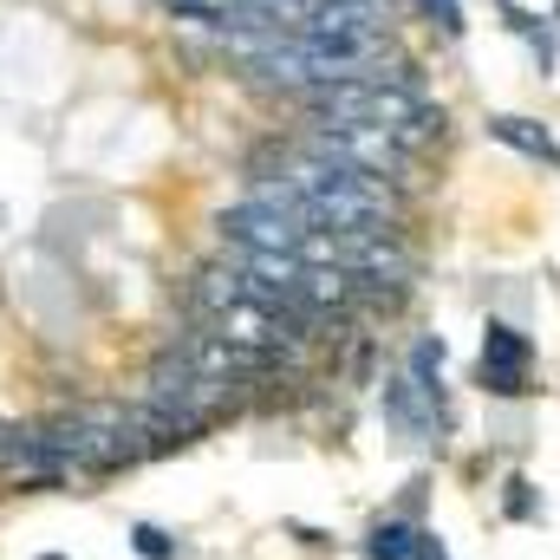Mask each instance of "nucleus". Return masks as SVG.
Instances as JSON below:
<instances>
[{
	"label": "nucleus",
	"mask_w": 560,
	"mask_h": 560,
	"mask_svg": "<svg viewBox=\"0 0 560 560\" xmlns=\"http://www.w3.org/2000/svg\"><path fill=\"white\" fill-rule=\"evenodd\" d=\"M502 515H509V522H541V495H535V482H528V476H509Z\"/></svg>",
	"instance_id": "1a4fd4ad"
},
{
	"label": "nucleus",
	"mask_w": 560,
	"mask_h": 560,
	"mask_svg": "<svg viewBox=\"0 0 560 560\" xmlns=\"http://www.w3.org/2000/svg\"><path fill=\"white\" fill-rule=\"evenodd\" d=\"M39 560H66V555H39Z\"/></svg>",
	"instance_id": "f8f14e48"
},
{
	"label": "nucleus",
	"mask_w": 560,
	"mask_h": 560,
	"mask_svg": "<svg viewBox=\"0 0 560 560\" xmlns=\"http://www.w3.org/2000/svg\"><path fill=\"white\" fill-rule=\"evenodd\" d=\"M411 7H418V13L430 20V26H436V33H443V39H463V26H469L456 0H411Z\"/></svg>",
	"instance_id": "9d476101"
},
{
	"label": "nucleus",
	"mask_w": 560,
	"mask_h": 560,
	"mask_svg": "<svg viewBox=\"0 0 560 560\" xmlns=\"http://www.w3.org/2000/svg\"><path fill=\"white\" fill-rule=\"evenodd\" d=\"M443 359H450V346H443L436 332H418V346H411V365H405L423 392L436 398V405H443Z\"/></svg>",
	"instance_id": "0eeeda50"
},
{
	"label": "nucleus",
	"mask_w": 560,
	"mask_h": 560,
	"mask_svg": "<svg viewBox=\"0 0 560 560\" xmlns=\"http://www.w3.org/2000/svg\"><path fill=\"white\" fill-rule=\"evenodd\" d=\"M131 555H138V560H189L196 548H189L183 535L156 528V522H138V528H131Z\"/></svg>",
	"instance_id": "6e6552de"
},
{
	"label": "nucleus",
	"mask_w": 560,
	"mask_h": 560,
	"mask_svg": "<svg viewBox=\"0 0 560 560\" xmlns=\"http://www.w3.org/2000/svg\"><path fill=\"white\" fill-rule=\"evenodd\" d=\"M411 560H450V555H443V541H436L430 528H418V555H411Z\"/></svg>",
	"instance_id": "9b49d317"
},
{
	"label": "nucleus",
	"mask_w": 560,
	"mask_h": 560,
	"mask_svg": "<svg viewBox=\"0 0 560 560\" xmlns=\"http://www.w3.org/2000/svg\"><path fill=\"white\" fill-rule=\"evenodd\" d=\"M495 7H502V20H509V26L535 46L541 79H548V72H555V26H560V20H541V13H528V7H515V0H495Z\"/></svg>",
	"instance_id": "423d86ee"
},
{
	"label": "nucleus",
	"mask_w": 560,
	"mask_h": 560,
	"mask_svg": "<svg viewBox=\"0 0 560 560\" xmlns=\"http://www.w3.org/2000/svg\"><path fill=\"white\" fill-rule=\"evenodd\" d=\"M476 385L489 398H528L535 392V339L509 319H489L482 326V365H476Z\"/></svg>",
	"instance_id": "f257e3e1"
},
{
	"label": "nucleus",
	"mask_w": 560,
	"mask_h": 560,
	"mask_svg": "<svg viewBox=\"0 0 560 560\" xmlns=\"http://www.w3.org/2000/svg\"><path fill=\"white\" fill-rule=\"evenodd\" d=\"M489 138L509 143V150H515V156H528V163L560 170V143H555V131H548L541 118H515V112H502V118H489Z\"/></svg>",
	"instance_id": "20e7f679"
},
{
	"label": "nucleus",
	"mask_w": 560,
	"mask_h": 560,
	"mask_svg": "<svg viewBox=\"0 0 560 560\" xmlns=\"http://www.w3.org/2000/svg\"><path fill=\"white\" fill-rule=\"evenodd\" d=\"M215 229H222V242H242V248H280V255H300V242L313 235V229H300L287 209H268V202H229L222 215H215Z\"/></svg>",
	"instance_id": "f03ea898"
},
{
	"label": "nucleus",
	"mask_w": 560,
	"mask_h": 560,
	"mask_svg": "<svg viewBox=\"0 0 560 560\" xmlns=\"http://www.w3.org/2000/svg\"><path fill=\"white\" fill-rule=\"evenodd\" d=\"M418 555V522L411 515H385V522H372V535H365V560H411Z\"/></svg>",
	"instance_id": "39448f33"
},
{
	"label": "nucleus",
	"mask_w": 560,
	"mask_h": 560,
	"mask_svg": "<svg viewBox=\"0 0 560 560\" xmlns=\"http://www.w3.org/2000/svg\"><path fill=\"white\" fill-rule=\"evenodd\" d=\"M378 405H385V423H392L405 443H436V430L450 423V405H436L411 372L385 378V398H378Z\"/></svg>",
	"instance_id": "7ed1b4c3"
}]
</instances>
